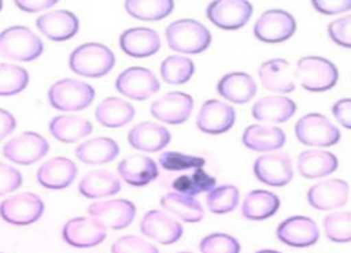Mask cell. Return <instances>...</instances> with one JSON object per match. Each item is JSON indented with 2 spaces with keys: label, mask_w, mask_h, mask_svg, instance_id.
I'll use <instances>...</instances> for the list:
<instances>
[{
  "label": "cell",
  "mask_w": 351,
  "mask_h": 253,
  "mask_svg": "<svg viewBox=\"0 0 351 253\" xmlns=\"http://www.w3.org/2000/svg\"><path fill=\"white\" fill-rule=\"evenodd\" d=\"M117 170L122 181L134 187H143L159 175L156 163L145 155H130L122 159Z\"/></svg>",
  "instance_id": "484cf974"
},
{
  "label": "cell",
  "mask_w": 351,
  "mask_h": 253,
  "mask_svg": "<svg viewBox=\"0 0 351 253\" xmlns=\"http://www.w3.org/2000/svg\"><path fill=\"white\" fill-rule=\"evenodd\" d=\"M350 186L346 181L339 178L324 179L307 190L308 204L318 211H332L341 208L348 201Z\"/></svg>",
  "instance_id": "d6986e66"
},
{
  "label": "cell",
  "mask_w": 351,
  "mask_h": 253,
  "mask_svg": "<svg viewBox=\"0 0 351 253\" xmlns=\"http://www.w3.org/2000/svg\"><path fill=\"white\" fill-rule=\"evenodd\" d=\"M51 135L59 142L71 144L92 133V123L77 115H59L51 119L48 124Z\"/></svg>",
  "instance_id": "d6a6232c"
},
{
  "label": "cell",
  "mask_w": 351,
  "mask_h": 253,
  "mask_svg": "<svg viewBox=\"0 0 351 253\" xmlns=\"http://www.w3.org/2000/svg\"><path fill=\"white\" fill-rule=\"evenodd\" d=\"M115 64L114 52L100 42H85L73 49L69 56V67L73 72L99 78L108 74Z\"/></svg>",
  "instance_id": "6da1fadb"
},
{
  "label": "cell",
  "mask_w": 351,
  "mask_h": 253,
  "mask_svg": "<svg viewBox=\"0 0 351 253\" xmlns=\"http://www.w3.org/2000/svg\"><path fill=\"white\" fill-rule=\"evenodd\" d=\"M254 36L266 44H278L291 38L296 30L293 15L281 8L265 11L254 25Z\"/></svg>",
  "instance_id": "ba28073f"
},
{
  "label": "cell",
  "mask_w": 351,
  "mask_h": 253,
  "mask_svg": "<svg viewBox=\"0 0 351 253\" xmlns=\"http://www.w3.org/2000/svg\"><path fill=\"white\" fill-rule=\"evenodd\" d=\"M140 230L147 238L162 245H171L184 234L181 223L170 213L159 209H151L144 213L140 222Z\"/></svg>",
  "instance_id": "e0dca14e"
},
{
  "label": "cell",
  "mask_w": 351,
  "mask_h": 253,
  "mask_svg": "<svg viewBox=\"0 0 351 253\" xmlns=\"http://www.w3.org/2000/svg\"><path fill=\"white\" fill-rule=\"evenodd\" d=\"M287 135L282 129L267 124L254 123L244 129L241 142L245 148L255 152H271L284 146Z\"/></svg>",
  "instance_id": "d4e9b609"
},
{
  "label": "cell",
  "mask_w": 351,
  "mask_h": 253,
  "mask_svg": "<svg viewBox=\"0 0 351 253\" xmlns=\"http://www.w3.org/2000/svg\"><path fill=\"white\" fill-rule=\"evenodd\" d=\"M111 253H159V250L144 238L137 235H123L112 243Z\"/></svg>",
  "instance_id": "ee69618b"
},
{
  "label": "cell",
  "mask_w": 351,
  "mask_h": 253,
  "mask_svg": "<svg viewBox=\"0 0 351 253\" xmlns=\"http://www.w3.org/2000/svg\"><path fill=\"white\" fill-rule=\"evenodd\" d=\"M0 253H1V252H0Z\"/></svg>",
  "instance_id": "11a10c76"
},
{
  "label": "cell",
  "mask_w": 351,
  "mask_h": 253,
  "mask_svg": "<svg viewBox=\"0 0 351 253\" xmlns=\"http://www.w3.org/2000/svg\"><path fill=\"white\" fill-rule=\"evenodd\" d=\"M121 49L132 57H148L160 49L159 34L149 27H130L119 36Z\"/></svg>",
  "instance_id": "cb8c5ba5"
},
{
  "label": "cell",
  "mask_w": 351,
  "mask_h": 253,
  "mask_svg": "<svg viewBox=\"0 0 351 253\" xmlns=\"http://www.w3.org/2000/svg\"><path fill=\"white\" fill-rule=\"evenodd\" d=\"M236 122L234 108L221 100L210 98L204 101L196 116V126L206 134H222L233 127Z\"/></svg>",
  "instance_id": "9a60e30c"
},
{
  "label": "cell",
  "mask_w": 351,
  "mask_h": 253,
  "mask_svg": "<svg viewBox=\"0 0 351 253\" xmlns=\"http://www.w3.org/2000/svg\"><path fill=\"white\" fill-rule=\"evenodd\" d=\"M217 92L230 103L245 104L256 94V82L244 71H232L219 78Z\"/></svg>",
  "instance_id": "83f0119b"
},
{
  "label": "cell",
  "mask_w": 351,
  "mask_h": 253,
  "mask_svg": "<svg viewBox=\"0 0 351 253\" xmlns=\"http://www.w3.org/2000/svg\"><path fill=\"white\" fill-rule=\"evenodd\" d=\"M16 127L15 116L7 109L0 108V141L10 135Z\"/></svg>",
  "instance_id": "f907efd6"
},
{
  "label": "cell",
  "mask_w": 351,
  "mask_h": 253,
  "mask_svg": "<svg viewBox=\"0 0 351 253\" xmlns=\"http://www.w3.org/2000/svg\"><path fill=\"white\" fill-rule=\"evenodd\" d=\"M90 217L100 222L106 228H126L136 216V205L126 198H112L92 202L88 207Z\"/></svg>",
  "instance_id": "4fadbf2b"
},
{
  "label": "cell",
  "mask_w": 351,
  "mask_h": 253,
  "mask_svg": "<svg viewBox=\"0 0 351 253\" xmlns=\"http://www.w3.org/2000/svg\"><path fill=\"white\" fill-rule=\"evenodd\" d=\"M95 89L80 79L63 78L48 89L49 104L59 111H81L92 104Z\"/></svg>",
  "instance_id": "5b68a950"
},
{
  "label": "cell",
  "mask_w": 351,
  "mask_h": 253,
  "mask_svg": "<svg viewBox=\"0 0 351 253\" xmlns=\"http://www.w3.org/2000/svg\"><path fill=\"white\" fill-rule=\"evenodd\" d=\"M215 185H217V179L211 176L208 172H206L203 168L193 170V172L191 174L180 175L171 182V187L177 193H181L189 197H195L204 191L208 193L215 187Z\"/></svg>",
  "instance_id": "74e56055"
},
{
  "label": "cell",
  "mask_w": 351,
  "mask_h": 253,
  "mask_svg": "<svg viewBox=\"0 0 351 253\" xmlns=\"http://www.w3.org/2000/svg\"><path fill=\"white\" fill-rule=\"evenodd\" d=\"M276 235L278 241L287 246L308 248L318 241L319 228L311 217L293 215L277 226Z\"/></svg>",
  "instance_id": "5bb4252c"
},
{
  "label": "cell",
  "mask_w": 351,
  "mask_h": 253,
  "mask_svg": "<svg viewBox=\"0 0 351 253\" xmlns=\"http://www.w3.org/2000/svg\"><path fill=\"white\" fill-rule=\"evenodd\" d=\"M258 78L261 85L276 93H291L296 88L295 72L287 59L274 57L263 62L258 68Z\"/></svg>",
  "instance_id": "44dd1931"
},
{
  "label": "cell",
  "mask_w": 351,
  "mask_h": 253,
  "mask_svg": "<svg viewBox=\"0 0 351 253\" xmlns=\"http://www.w3.org/2000/svg\"><path fill=\"white\" fill-rule=\"evenodd\" d=\"M29 83L26 68L12 63H0V96L21 93Z\"/></svg>",
  "instance_id": "ab89813d"
},
{
  "label": "cell",
  "mask_w": 351,
  "mask_h": 253,
  "mask_svg": "<svg viewBox=\"0 0 351 253\" xmlns=\"http://www.w3.org/2000/svg\"><path fill=\"white\" fill-rule=\"evenodd\" d=\"M151 115L167 124H181L193 111V98L185 92H169L149 107Z\"/></svg>",
  "instance_id": "ac0fdd59"
},
{
  "label": "cell",
  "mask_w": 351,
  "mask_h": 253,
  "mask_svg": "<svg viewBox=\"0 0 351 253\" xmlns=\"http://www.w3.org/2000/svg\"><path fill=\"white\" fill-rule=\"evenodd\" d=\"M115 89L128 98L141 101L155 94L160 89V83L151 70L132 66L117 77Z\"/></svg>",
  "instance_id": "8fae6325"
},
{
  "label": "cell",
  "mask_w": 351,
  "mask_h": 253,
  "mask_svg": "<svg viewBox=\"0 0 351 253\" xmlns=\"http://www.w3.org/2000/svg\"><path fill=\"white\" fill-rule=\"evenodd\" d=\"M167 45L181 53L196 55L206 51L211 42L210 30L199 21L184 18L171 22L165 30Z\"/></svg>",
  "instance_id": "7a4b0ae2"
},
{
  "label": "cell",
  "mask_w": 351,
  "mask_h": 253,
  "mask_svg": "<svg viewBox=\"0 0 351 253\" xmlns=\"http://www.w3.org/2000/svg\"><path fill=\"white\" fill-rule=\"evenodd\" d=\"M170 139V131L165 126L155 122L137 123L128 133V142L130 146L148 153L165 149Z\"/></svg>",
  "instance_id": "603a6c76"
},
{
  "label": "cell",
  "mask_w": 351,
  "mask_h": 253,
  "mask_svg": "<svg viewBox=\"0 0 351 253\" xmlns=\"http://www.w3.org/2000/svg\"><path fill=\"white\" fill-rule=\"evenodd\" d=\"M206 160L200 156L186 155L182 152L167 150L159 155V165L166 171H185L204 167Z\"/></svg>",
  "instance_id": "b9f144b4"
},
{
  "label": "cell",
  "mask_w": 351,
  "mask_h": 253,
  "mask_svg": "<svg viewBox=\"0 0 351 253\" xmlns=\"http://www.w3.org/2000/svg\"><path fill=\"white\" fill-rule=\"evenodd\" d=\"M325 237L337 243L351 242V212L339 211L326 215L322 220Z\"/></svg>",
  "instance_id": "60d3db41"
},
{
  "label": "cell",
  "mask_w": 351,
  "mask_h": 253,
  "mask_svg": "<svg viewBox=\"0 0 351 253\" xmlns=\"http://www.w3.org/2000/svg\"><path fill=\"white\" fill-rule=\"evenodd\" d=\"M121 190L119 178L107 170H93L84 175L78 183V191L86 198H103Z\"/></svg>",
  "instance_id": "1f68e13d"
},
{
  "label": "cell",
  "mask_w": 351,
  "mask_h": 253,
  "mask_svg": "<svg viewBox=\"0 0 351 253\" xmlns=\"http://www.w3.org/2000/svg\"><path fill=\"white\" fill-rule=\"evenodd\" d=\"M295 135L308 146L328 148L340 141V130L322 114L310 112L295 123Z\"/></svg>",
  "instance_id": "8992f818"
},
{
  "label": "cell",
  "mask_w": 351,
  "mask_h": 253,
  "mask_svg": "<svg viewBox=\"0 0 351 253\" xmlns=\"http://www.w3.org/2000/svg\"><path fill=\"white\" fill-rule=\"evenodd\" d=\"M78 168L73 160L63 156L52 157L44 161L37 170V182L51 190H59L70 186L75 179Z\"/></svg>",
  "instance_id": "7402d4cb"
},
{
  "label": "cell",
  "mask_w": 351,
  "mask_h": 253,
  "mask_svg": "<svg viewBox=\"0 0 351 253\" xmlns=\"http://www.w3.org/2000/svg\"><path fill=\"white\" fill-rule=\"evenodd\" d=\"M160 205L167 213L186 223H197L204 217V209L195 197H189L177 191L162 196Z\"/></svg>",
  "instance_id": "e575fe53"
},
{
  "label": "cell",
  "mask_w": 351,
  "mask_h": 253,
  "mask_svg": "<svg viewBox=\"0 0 351 253\" xmlns=\"http://www.w3.org/2000/svg\"><path fill=\"white\" fill-rule=\"evenodd\" d=\"M296 165L302 176L307 179H315L335 172L339 167V160L329 150L307 149L299 153Z\"/></svg>",
  "instance_id": "f1b7e54d"
},
{
  "label": "cell",
  "mask_w": 351,
  "mask_h": 253,
  "mask_svg": "<svg viewBox=\"0 0 351 253\" xmlns=\"http://www.w3.org/2000/svg\"><path fill=\"white\" fill-rule=\"evenodd\" d=\"M36 26L47 38L59 42L70 40L78 33L80 21L69 10H52L40 15Z\"/></svg>",
  "instance_id": "ffe728a7"
},
{
  "label": "cell",
  "mask_w": 351,
  "mask_h": 253,
  "mask_svg": "<svg viewBox=\"0 0 351 253\" xmlns=\"http://www.w3.org/2000/svg\"><path fill=\"white\" fill-rule=\"evenodd\" d=\"M14 4L25 12H40L58 4L56 0H15Z\"/></svg>",
  "instance_id": "681fc988"
},
{
  "label": "cell",
  "mask_w": 351,
  "mask_h": 253,
  "mask_svg": "<svg viewBox=\"0 0 351 253\" xmlns=\"http://www.w3.org/2000/svg\"><path fill=\"white\" fill-rule=\"evenodd\" d=\"M178 253H193V252H178Z\"/></svg>",
  "instance_id": "db71d44e"
},
{
  "label": "cell",
  "mask_w": 351,
  "mask_h": 253,
  "mask_svg": "<svg viewBox=\"0 0 351 253\" xmlns=\"http://www.w3.org/2000/svg\"><path fill=\"white\" fill-rule=\"evenodd\" d=\"M280 205L281 201L277 194L269 190L255 189L244 197L241 213L248 220H265L271 217L278 211Z\"/></svg>",
  "instance_id": "836d02e7"
},
{
  "label": "cell",
  "mask_w": 351,
  "mask_h": 253,
  "mask_svg": "<svg viewBox=\"0 0 351 253\" xmlns=\"http://www.w3.org/2000/svg\"><path fill=\"white\" fill-rule=\"evenodd\" d=\"M296 112V103L280 94H271L258 98L252 108L251 114L252 118L259 122L269 123H282L292 118Z\"/></svg>",
  "instance_id": "4316f807"
},
{
  "label": "cell",
  "mask_w": 351,
  "mask_h": 253,
  "mask_svg": "<svg viewBox=\"0 0 351 253\" xmlns=\"http://www.w3.org/2000/svg\"><path fill=\"white\" fill-rule=\"evenodd\" d=\"M119 153V146L110 137H95L81 142L75 149L80 161L89 165H99L112 161Z\"/></svg>",
  "instance_id": "f546056e"
},
{
  "label": "cell",
  "mask_w": 351,
  "mask_h": 253,
  "mask_svg": "<svg viewBox=\"0 0 351 253\" xmlns=\"http://www.w3.org/2000/svg\"><path fill=\"white\" fill-rule=\"evenodd\" d=\"M195 74V63L182 55H170L160 63V77L166 83H186Z\"/></svg>",
  "instance_id": "8d00e7d4"
},
{
  "label": "cell",
  "mask_w": 351,
  "mask_h": 253,
  "mask_svg": "<svg viewBox=\"0 0 351 253\" xmlns=\"http://www.w3.org/2000/svg\"><path fill=\"white\" fill-rule=\"evenodd\" d=\"M206 15L222 30H237L250 21L252 4L247 0H214L207 5Z\"/></svg>",
  "instance_id": "7c38bea8"
},
{
  "label": "cell",
  "mask_w": 351,
  "mask_h": 253,
  "mask_svg": "<svg viewBox=\"0 0 351 253\" xmlns=\"http://www.w3.org/2000/svg\"><path fill=\"white\" fill-rule=\"evenodd\" d=\"M239 200L240 191L234 185H221L208 191L206 204L210 212L222 215L232 212L239 205Z\"/></svg>",
  "instance_id": "f35d334b"
},
{
  "label": "cell",
  "mask_w": 351,
  "mask_h": 253,
  "mask_svg": "<svg viewBox=\"0 0 351 253\" xmlns=\"http://www.w3.org/2000/svg\"><path fill=\"white\" fill-rule=\"evenodd\" d=\"M126 12L138 21H160L171 14L174 1L171 0H126Z\"/></svg>",
  "instance_id": "d590c367"
},
{
  "label": "cell",
  "mask_w": 351,
  "mask_h": 253,
  "mask_svg": "<svg viewBox=\"0 0 351 253\" xmlns=\"http://www.w3.org/2000/svg\"><path fill=\"white\" fill-rule=\"evenodd\" d=\"M134 107L119 97H107L99 103L95 109L96 120L110 129L122 127L134 118Z\"/></svg>",
  "instance_id": "4dcf8cb0"
},
{
  "label": "cell",
  "mask_w": 351,
  "mask_h": 253,
  "mask_svg": "<svg viewBox=\"0 0 351 253\" xmlns=\"http://www.w3.org/2000/svg\"><path fill=\"white\" fill-rule=\"evenodd\" d=\"M200 253H240L239 241L225 232H213L199 242Z\"/></svg>",
  "instance_id": "7bdbcfd3"
},
{
  "label": "cell",
  "mask_w": 351,
  "mask_h": 253,
  "mask_svg": "<svg viewBox=\"0 0 351 253\" xmlns=\"http://www.w3.org/2000/svg\"><path fill=\"white\" fill-rule=\"evenodd\" d=\"M328 36L335 44L351 48V14L332 21L328 25Z\"/></svg>",
  "instance_id": "f6af8a7d"
},
{
  "label": "cell",
  "mask_w": 351,
  "mask_h": 253,
  "mask_svg": "<svg viewBox=\"0 0 351 253\" xmlns=\"http://www.w3.org/2000/svg\"><path fill=\"white\" fill-rule=\"evenodd\" d=\"M22 182V174L16 168L0 161V196L16 190Z\"/></svg>",
  "instance_id": "bcb514c9"
},
{
  "label": "cell",
  "mask_w": 351,
  "mask_h": 253,
  "mask_svg": "<svg viewBox=\"0 0 351 253\" xmlns=\"http://www.w3.org/2000/svg\"><path fill=\"white\" fill-rule=\"evenodd\" d=\"M254 175L255 178L273 187H281L289 183L293 178L292 160L288 153L274 150L259 156L254 161Z\"/></svg>",
  "instance_id": "30bf717a"
},
{
  "label": "cell",
  "mask_w": 351,
  "mask_h": 253,
  "mask_svg": "<svg viewBox=\"0 0 351 253\" xmlns=\"http://www.w3.org/2000/svg\"><path fill=\"white\" fill-rule=\"evenodd\" d=\"M311 7L324 15H336L351 10V0H313Z\"/></svg>",
  "instance_id": "7dc6e473"
},
{
  "label": "cell",
  "mask_w": 351,
  "mask_h": 253,
  "mask_svg": "<svg viewBox=\"0 0 351 253\" xmlns=\"http://www.w3.org/2000/svg\"><path fill=\"white\" fill-rule=\"evenodd\" d=\"M332 115L343 127L351 130V97L337 100L332 105Z\"/></svg>",
  "instance_id": "c3c4849f"
},
{
  "label": "cell",
  "mask_w": 351,
  "mask_h": 253,
  "mask_svg": "<svg viewBox=\"0 0 351 253\" xmlns=\"http://www.w3.org/2000/svg\"><path fill=\"white\" fill-rule=\"evenodd\" d=\"M45 205L40 196L25 191L10 196L0 202V216L14 226H27L37 222L44 213Z\"/></svg>",
  "instance_id": "52a82bcc"
},
{
  "label": "cell",
  "mask_w": 351,
  "mask_h": 253,
  "mask_svg": "<svg viewBox=\"0 0 351 253\" xmlns=\"http://www.w3.org/2000/svg\"><path fill=\"white\" fill-rule=\"evenodd\" d=\"M49 150L48 141L36 131H23L3 146V156L16 164L29 165L41 160Z\"/></svg>",
  "instance_id": "9c48e42d"
},
{
  "label": "cell",
  "mask_w": 351,
  "mask_h": 253,
  "mask_svg": "<svg viewBox=\"0 0 351 253\" xmlns=\"http://www.w3.org/2000/svg\"><path fill=\"white\" fill-rule=\"evenodd\" d=\"M295 79L308 92H325L336 86L339 71L335 63L322 56H303L295 67Z\"/></svg>",
  "instance_id": "277c9868"
},
{
  "label": "cell",
  "mask_w": 351,
  "mask_h": 253,
  "mask_svg": "<svg viewBox=\"0 0 351 253\" xmlns=\"http://www.w3.org/2000/svg\"><path fill=\"white\" fill-rule=\"evenodd\" d=\"M107 228L93 217L69 219L62 228V238L74 248H92L106 239Z\"/></svg>",
  "instance_id": "2e32d148"
},
{
  "label": "cell",
  "mask_w": 351,
  "mask_h": 253,
  "mask_svg": "<svg viewBox=\"0 0 351 253\" xmlns=\"http://www.w3.org/2000/svg\"><path fill=\"white\" fill-rule=\"evenodd\" d=\"M255 253H281L278 250H273V249H262V250H258Z\"/></svg>",
  "instance_id": "816d5d0a"
},
{
  "label": "cell",
  "mask_w": 351,
  "mask_h": 253,
  "mask_svg": "<svg viewBox=\"0 0 351 253\" xmlns=\"http://www.w3.org/2000/svg\"><path fill=\"white\" fill-rule=\"evenodd\" d=\"M41 38L26 26L15 25L0 31V55L18 62H32L41 56Z\"/></svg>",
  "instance_id": "3957f363"
},
{
  "label": "cell",
  "mask_w": 351,
  "mask_h": 253,
  "mask_svg": "<svg viewBox=\"0 0 351 253\" xmlns=\"http://www.w3.org/2000/svg\"><path fill=\"white\" fill-rule=\"evenodd\" d=\"M1 10H3V1L0 0V11H1Z\"/></svg>",
  "instance_id": "f5cc1de1"
}]
</instances>
